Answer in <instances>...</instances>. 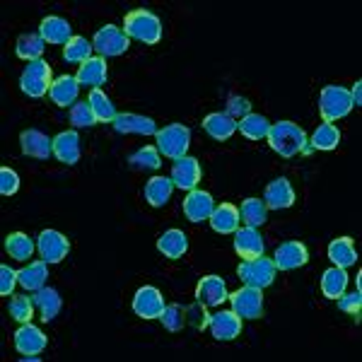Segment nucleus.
Segmentation results:
<instances>
[{"mask_svg": "<svg viewBox=\"0 0 362 362\" xmlns=\"http://www.w3.org/2000/svg\"><path fill=\"white\" fill-rule=\"evenodd\" d=\"M124 34L128 39H138L143 44H160L162 42V22L150 10H133L124 17Z\"/></svg>", "mask_w": 362, "mask_h": 362, "instance_id": "nucleus-2", "label": "nucleus"}, {"mask_svg": "<svg viewBox=\"0 0 362 362\" xmlns=\"http://www.w3.org/2000/svg\"><path fill=\"white\" fill-rule=\"evenodd\" d=\"M235 251L239 259H259L266 251V242L256 227H244V230L235 232Z\"/></svg>", "mask_w": 362, "mask_h": 362, "instance_id": "nucleus-18", "label": "nucleus"}, {"mask_svg": "<svg viewBox=\"0 0 362 362\" xmlns=\"http://www.w3.org/2000/svg\"><path fill=\"white\" fill-rule=\"evenodd\" d=\"M17 283H20V278H17L15 268H10L8 264L0 266V295H3V297L13 295V290H15Z\"/></svg>", "mask_w": 362, "mask_h": 362, "instance_id": "nucleus-46", "label": "nucleus"}, {"mask_svg": "<svg viewBox=\"0 0 362 362\" xmlns=\"http://www.w3.org/2000/svg\"><path fill=\"white\" fill-rule=\"evenodd\" d=\"M20 145H22V153L27 157H34V160H49V157L54 155V140L46 136V133L37 131V128L22 131Z\"/></svg>", "mask_w": 362, "mask_h": 362, "instance_id": "nucleus-14", "label": "nucleus"}, {"mask_svg": "<svg viewBox=\"0 0 362 362\" xmlns=\"http://www.w3.org/2000/svg\"><path fill=\"white\" fill-rule=\"evenodd\" d=\"M213 208H215L213 196L201 189L189 191V196H186V201H184V215L189 223H203V220H208Z\"/></svg>", "mask_w": 362, "mask_h": 362, "instance_id": "nucleus-17", "label": "nucleus"}, {"mask_svg": "<svg viewBox=\"0 0 362 362\" xmlns=\"http://www.w3.org/2000/svg\"><path fill=\"white\" fill-rule=\"evenodd\" d=\"M203 128H206V133L213 140H230L237 131V121L230 119L227 114L213 112L203 119Z\"/></svg>", "mask_w": 362, "mask_h": 362, "instance_id": "nucleus-27", "label": "nucleus"}, {"mask_svg": "<svg viewBox=\"0 0 362 362\" xmlns=\"http://www.w3.org/2000/svg\"><path fill=\"white\" fill-rule=\"evenodd\" d=\"M165 307V297L153 285H143L136 293V297H133V312L140 319H160Z\"/></svg>", "mask_w": 362, "mask_h": 362, "instance_id": "nucleus-9", "label": "nucleus"}, {"mask_svg": "<svg viewBox=\"0 0 362 362\" xmlns=\"http://www.w3.org/2000/svg\"><path fill=\"white\" fill-rule=\"evenodd\" d=\"M338 143H341V131L336 128V124H326L324 121V124L312 133V148L324 150V153L336 150Z\"/></svg>", "mask_w": 362, "mask_h": 362, "instance_id": "nucleus-38", "label": "nucleus"}, {"mask_svg": "<svg viewBox=\"0 0 362 362\" xmlns=\"http://www.w3.org/2000/svg\"><path fill=\"white\" fill-rule=\"evenodd\" d=\"M92 51H95V46L87 42L85 37L75 34V37L63 46V58H66V63H80V66H83L85 61L92 58Z\"/></svg>", "mask_w": 362, "mask_h": 362, "instance_id": "nucleus-37", "label": "nucleus"}, {"mask_svg": "<svg viewBox=\"0 0 362 362\" xmlns=\"http://www.w3.org/2000/svg\"><path fill=\"white\" fill-rule=\"evenodd\" d=\"M92 46L102 58L107 56H121L128 51L131 46V39L124 34V29H119L116 25H104L102 29H97L95 39H92Z\"/></svg>", "mask_w": 362, "mask_h": 362, "instance_id": "nucleus-7", "label": "nucleus"}, {"mask_svg": "<svg viewBox=\"0 0 362 362\" xmlns=\"http://www.w3.org/2000/svg\"><path fill=\"white\" fill-rule=\"evenodd\" d=\"M20 191V177L15 169L0 167V194L3 196H15Z\"/></svg>", "mask_w": 362, "mask_h": 362, "instance_id": "nucleus-44", "label": "nucleus"}, {"mask_svg": "<svg viewBox=\"0 0 362 362\" xmlns=\"http://www.w3.org/2000/svg\"><path fill=\"white\" fill-rule=\"evenodd\" d=\"M186 321H191L194 324V329H206L210 324V314L206 312V305H201V302H196L194 307L186 309Z\"/></svg>", "mask_w": 362, "mask_h": 362, "instance_id": "nucleus-47", "label": "nucleus"}, {"mask_svg": "<svg viewBox=\"0 0 362 362\" xmlns=\"http://www.w3.org/2000/svg\"><path fill=\"white\" fill-rule=\"evenodd\" d=\"M350 99H353V107H362V83H355L350 90Z\"/></svg>", "mask_w": 362, "mask_h": 362, "instance_id": "nucleus-49", "label": "nucleus"}, {"mask_svg": "<svg viewBox=\"0 0 362 362\" xmlns=\"http://www.w3.org/2000/svg\"><path fill=\"white\" fill-rule=\"evenodd\" d=\"M208 223L220 235H232V232L239 230V208L232 206V203H220V206L213 208Z\"/></svg>", "mask_w": 362, "mask_h": 362, "instance_id": "nucleus-24", "label": "nucleus"}, {"mask_svg": "<svg viewBox=\"0 0 362 362\" xmlns=\"http://www.w3.org/2000/svg\"><path fill=\"white\" fill-rule=\"evenodd\" d=\"M201 177H203V169L196 157L184 155V157H179V160H174V167H172L174 186H179V189H184V191H194Z\"/></svg>", "mask_w": 362, "mask_h": 362, "instance_id": "nucleus-11", "label": "nucleus"}, {"mask_svg": "<svg viewBox=\"0 0 362 362\" xmlns=\"http://www.w3.org/2000/svg\"><path fill=\"white\" fill-rule=\"evenodd\" d=\"M5 251H8L10 259L27 261L34 254V242L25 232H13V235H8V239H5Z\"/></svg>", "mask_w": 362, "mask_h": 362, "instance_id": "nucleus-34", "label": "nucleus"}, {"mask_svg": "<svg viewBox=\"0 0 362 362\" xmlns=\"http://www.w3.org/2000/svg\"><path fill=\"white\" fill-rule=\"evenodd\" d=\"M37 249L46 264H61L70 251V242L66 235L56 230H44L37 239Z\"/></svg>", "mask_w": 362, "mask_h": 362, "instance_id": "nucleus-10", "label": "nucleus"}, {"mask_svg": "<svg viewBox=\"0 0 362 362\" xmlns=\"http://www.w3.org/2000/svg\"><path fill=\"white\" fill-rule=\"evenodd\" d=\"M268 145L280 157H295L307 150V133L293 121H278L268 128Z\"/></svg>", "mask_w": 362, "mask_h": 362, "instance_id": "nucleus-1", "label": "nucleus"}, {"mask_svg": "<svg viewBox=\"0 0 362 362\" xmlns=\"http://www.w3.org/2000/svg\"><path fill=\"white\" fill-rule=\"evenodd\" d=\"M208 326L215 341H235L242 334V317H239L235 309H225V312L213 314Z\"/></svg>", "mask_w": 362, "mask_h": 362, "instance_id": "nucleus-12", "label": "nucleus"}, {"mask_svg": "<svg viewBox=\"0 0 362 362\" xmlns=\"http://www.w3.org/2000/svg\"><path fill=\"white\" fill-rule=\"evenodd\" d=\"M157 249H160V254L165 256V259L177 261L189 251V239H186V235L181 230H167L157 239Z\"/></svg>", "mask_w": 362, "mask_h": 362, "instance_id": "nucleus-26", "label": "nucleus"}, {"mask_svg": "<svg viewBox=\"0 0 362 362\" xmlns=\"http://www.w3.org/2000/svg\"><path fill=\"white\" fill-rule=\"evenodd\" d=\"M114 128L119 133H138V136H155L157 124L150 116H140V114H116V119L112 121Z\"/></svg>", "mask_w": 362, "mask_h": 362, "instance_id": "nucleus-25", "label": "nucleus"}, {"mask_svg": "<svg viewBox=\"0 0 362 362\" xmlns=\"http://www.w3.org/2000/svg\"><path fill=\"white\" fill-rule=\"evenodd\" d=\"M133 167H143V169H160L162 167V157H160V150L153 148V145H145L143 150L133 153L128 157Z\"/></svg>", "mask_w": 362, "mask_h": 362, "instance_id": "nucleus-41", "label": "nucleus"}, {"mask_svg": "<svg viewBox=\"0 0 362 362\" xmlns=\"http://www.w3.org/2000/svg\"><path fill=\"white\" fill-rule=\"evenodd\" d=\"M34 300L27 295H15L13 300H10V317H13L15 321H20V324H29L34 317Z\"/></svg>", "mask_w": 362, "mask_h": 362, "instance_id": "nucleus-40", "label": "nucleus"}, {"mask_svg": "<svg viewBox=\"0 0 362 362\" xmlns=\"http://www.w3.org/2000/svg\"><path fill=\"white\" fill-rule=\"evenodd\" d=\"M78 92H80L78 78H75V75H61V78H56L54 85H51L49 97L56 107L66 109V107H73V104L78 102Z\"/></svg>", "mask_w": 362, "mask_h": 362, "instance_id": "nucleus-20", "label": "nucleus"}, {"mask_svg": "<svg viewBox=\"0 0 362 362\" xmlns=\"http://www.w3.org/2000/svg\"><path fill=\"white\" fill-rule=\"evenodd\" d=\"M247 114H251V104L244 97H230L227 102V116L230 119H244Z\"/></svg>", "mask_w": 362, "mask_h": 362, "instance_id": "nucleus-48", "label": "nucleus"}, {"mask_svg": "<svg viewBox=\"0 0 362 362\" xmlns=\"http://www.w3.org/2000/svg\"><path fill=\"white\" fill-rule=\"evenodd\" d=\"M350 109H353V99H350V90H346V87L329 85V87L321 90L319 112H321V119H324L326 124H334V121L348 116Z\"/></svg>", "mask_w": 362, "mask_h": 362, "instance_id": "nucleus-3", "label": "nucleus"}, {"mask_svg": "<svg viewBox=\"0 0 362 362\" xmlns=\"http://www.w3.org/2000/svg\"><path fill=\"white\" fill-rule=\"evenodd\" d=\"M70 124L75 128H90L97 124V116L92 112L90 102H75L73 107H70Z\"/></svg>", "mask_w": 362, "mask_h": 362, "instance_id": "nucleus-42", "label": "nucleus"}, {"mask_svg": "<svg viewBox=\"0 0 362 362\" xmlns=\"http://www.w3.org/2000/svg\"><path fill=\"white\" fill-rule=\"evenodd\" d=\"M17 278H20V285L27 290V293H37L46 285V278H49V268H46V261H34L27 268L17 271Z\"/></svg>", "mask_w": 362, "mask_h": 362, "instance_id": "nucleus-30", "label": "nucleus"}, {"mask_svg": "<svg viewBox=\"0 0 362 362\" xmlns=\"http://www.w3.org/2000/svg\"><path fill=\"white\" fill-rule=\"evenodd\" d=\"M348 273L346 268H329V271H324V276H321V293L324 297H329V300H338L343 293H346L348 288Z\"/></svg>", "mask_w": 362, "mask_h": 362, "instance_id": "nucleus-32", "label": "nucleus"}, {"mask_svg": "<svg viewBox=\"0 0 362 362\" xmlns=\"http://www.w3.org/2000/svg\"><path fill=\"white\" fill-rule=\"evenodd\" d=\"M80 87H92V90H99V85H104L107 80V58L102 56H92L90 61H85L83 66L75 73Z\"/></svg>", "mask_w": 362, "mask_h": 362, "instance_id": "nucleus-22", "label": "nucleus"}, {"mask_svg": "<svg viewBox=\"0 0 362 362\" xmlns=\"http://www.w3.org/2000/svg\"><path fill=\"white\" fill-rule=\"evenodd\" d=\"M157 138V150L169 160H179L189 153L191 145V131L184 124H169L155 133Z\"/></svg>", "mask_w": 362, "mask_h": 362, "instance_id": "nucleus-4", "label": "nucleus"}, {"mask_svg": "<svg viewBox=\"0 0 362 362\" xmlns=\"http://www.w3.org/2000/svg\"><path fill=\"white\" fill-rule=\"evenodd\" d=\"M264 203L271 210H285L295 203V189L285 177L273 179L264 191Z\"/></svg>", "mask_w": 362, "mask_h": 362, "instance_id": "nucleus-19", "label": "nucleus"}, {"mask_svg": "<svg viewBox=\"0 0 362 362\" xmlns=\"http://www.w3.org/2000/svg\"><path fill=\"white\" fill-rule=\"evenodd\" d=\"M232 309L239 314L242 319H259L264 317V293L259 288H251V285H244L242 290L230 295Z\"/></svg>", "mask_w": 362, "mask_h": 362, "instance_id": "nucleus-8", "label": "nucleus"}, {"mask_svg": "<svg viewBox=\"0 0 362 362\" xmlns=\"http://www.w3.org/2000/svg\"><path fill=\"white\" fill-rule=\"evenodd\" d=\"M39 34H42V39L46 44H63V46H66L70 39L75 37L73 27L68 25V20L56 17V15L44 17L42 25H39Z\"/></svg>", "mask_w": 362, "mask_h": 362, "instance_id": "nucleus-21", "label": "nucleus"}, {"mask_svg": "<svg viewBox=\"0 0 362 362\" xmlns=\"http://www.w3.org/2000/svg\"><path fill=\"white\" fill-rule=\"evenodd\" d=\"M329 259L338 268H348L358 261V249H355L350 237H338L329 244Z\"/></svg>", "mask_w": 362, "mask_h": 362, "instance_id": "nucleus-28", "label": "nucleus"}, {"mask_svg": "<svg viewBox=\"0 0 362 362\" xmlns=\"http://www.w3.org/2000/svg\"><path fill=\"white\" fill-rule=\"evenodd\" d=\"M87 102H90L92 112H95V116H97V124H99V121H102V124H109V121L116 119V109H114L112 99L104 95L102 90H92Z\"/></svg>", "mask_w": 362, "mask_h": 362, "instance_id": "nucleus-39", "label": "nucleus"}, {"mask_svg": "<svg viewBox=\"0 0 362 362\" xmlns=\"http://www.w3.org/2000/svg\"><path fill=\"white\" fill-rule=\"evenodd\" d=\"M46 336L39 326H34L32 321L29 324H22L20 329L15 331V348L17 353L22 355H39L46 348Z\"/></svg>", "mask_w": 362, "mask_h": 362, "instance_id": "nucleus-16", "label": "nucleus"}, {"mask_svg": "<svg viewBox=\"0 0 362 362\" xmlns=\"http://www.w3.org/2000/svg\"><path fill=\"white\" fill-rule=\"evenodd\" d=\"M54 155L63 165H78L80 160V136L78 131H63L54 138Z\"/></svg>", "mask_w": 362, "mask_h": 362, "instance_id": "nucleus-23", "label": "nucleus"}, {"mask_svg": "<svg viewBox=\"0 0 362 362\" xmlns=\"http://www.w3.org/2000/svg\"><path fill=\"white\" fill-rule=\"evenodd\" d=\"M160 319H162V326H165L167 331H172V334H177V331L184 329V324H186V307H179V305H167Z\"/></svg>", "mask_w": 362, "mask_h": 362, "instance_id": "nucleus-43", "label": "nucleus"}, {"mask_svg": "<svg viewBox=\"0 0 362 362\" xmlns=\"http://www.w3.org/2000/svg\"><path fill=\"white\" fill-rule=\"evenodd\" d=\"M239 218L247 223V227H261L268 220V208L259 198H247L239 208Z\"/></svg>", "mask_w": 362, "mask_h": 362, "instance_id": "nucleus-36", "label": "nucleus"}, {"mask_svg": "<svg viewBox=\"0 0 362 362\" xmlns=\"http://www.w3.org/2000/svg\"><path fill=\"white\" fill-rule=\"evenodd\" d=\"M196 300L206 307H220L225 300H230L227 283L220 276L201 278V283H198V288H196Z\"/></svg>", "mask_w": 362, "mask_h": 362, "instance_id": "nucleus-15", "label": "nucleus"}, {"mask_svg": "<svg viewBox=\"0 0 362 362\" xmlns=\"http://www.w3.org/2000/svg\"><path fill=\"white\" fill-rule=\"evenodd\" d=\"M338 309H341V312H346V314H350V317H360V312H362V295H360V290H358V293H350V295L343 293L341 297H338Z\"/></svg>", "mask_w": 362, "mask_h": 362, "instance_id": "nucleus-45", "label": "nucleus"}, {"mask_svg": "<svg viewBox=\"0 0 362 362\" xmlns=\"http://www.w3.org/2000/svg\"><path fill=\"white\" fill-rule=\"evenodd\" d=\"M237 128H239V133H242L244 138L261 140V138L268 136V128H271V124H268V119H266V116H261V114H247L244 119H239Z\"/></svg>", "mask_w": 362, "mask_h": 362, "instance_id": "nucleus-35", "label": "nucleus"}, {"mask_svg": "<svg viewBox=\"0 0 362 362\" xmlns=\"http://www.w3.org/2000/svg\"><path fill=\"white\" fill-rule=\"evenodd\" d=\"M46 49V42L42 39V34H20L15 44V54L22 58V61L32 63V61H42Z\"/></svg>", "mask_w": 362, "mask_h": 362, "instance_id": "nucleus-31", "label": "nucleus"}, {"mask_svg": "<svg viewBox=\"0 0 362 362\" xmlns=\"http://www.w3.org/2000/svg\"><path fill=\"white\" fill-rule=\"evenodd\" d=\"M172 191H174L172 179L153 177V179H148V184H145V201H148L153 208H162V206H167V201L172 198Z\"/></svg>", "mask_w": 362, "mask_h": 362, "instance_id": "nucleus-33", "label": "nucleus"}, {"mask_svg": "<svg viewBox=\"0 0 362 362\" xmlns=\"http://www.w3.org/2000/svg\"><path fill=\"white\" fill-rule=\"evenodd\" d=\"M237 276L244 285L264 290L276 278V266H273V259H264V256H259V259H244L237 268Z\"/></svg>", "mask_w": 362, "mask_h": 362, "instance_id": "nucleus-6", "label": "nucleus"}, {"mask_svg": "<svg viewBox=\"0 0 362 362\" xmlns=\"http://www.w3.org/2000/svg\"><path fill=\"white\" fill-rule=\"evenodd\" d=\"M51 85H54V73L46 61L27 63V68L20 75V90L32 99L44 97L51 90Z\"/></svg>", "mask_w": 362, "mask_h": 362, "instance_id": "nucleus-5", "label": "nucleus"}, {"mask_svg": "<svg viewBox=\"0 0 362 362\" xmlns=\"http://www.w3.org/2000/svg\"><path fill=\"white\" fill-rule=\"evenodd\" d=\"M309 261V251L302 242H285L276 249L273 256V266L276 271H295L302 268Z\"/></svg>", "mask_w": 362, "mask_h": 362, "instance_id": "nucleus-13", "label": "nucleus"}, {"mask_svg": "<svg viewBox=\"0 0 362 362\" xmlns=\"http://www.w3.org/2000/svg\"><path fill=\"white\" fill-rule=\"evenodd\" d=\"M32 300H34V305H37L39 312H42L44 321H54L56 314L61 312V307H63V300H61V295H58V290L46 288V285L32 295Z\"/></svg>", "mask_w": 362, "mask_h": 362, "instance_id": "nucleus-29", "label": "nucleus"}]
</instances>
